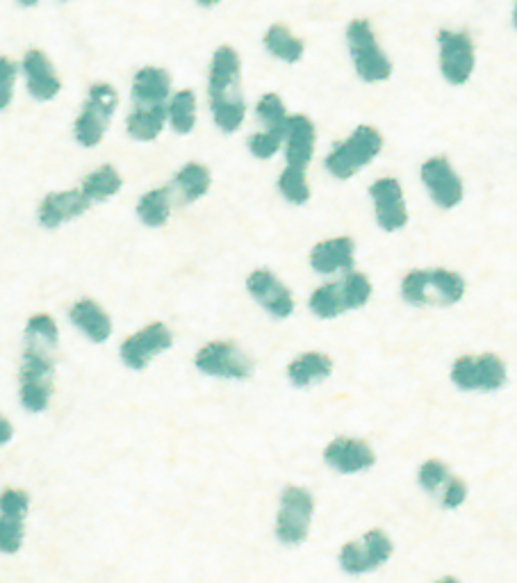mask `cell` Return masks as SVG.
<instances>
[{"label":"cell","instance_id":"3957f363","mask_svg":"<svg viewBox=\"0 0 517 583\" xmlns=\"http://www.w3.org/2000/svg\"><path fill=\"white\" fill-rule=\"evenodd\" d=\"M383 149V137L376 128L372 126H360L351 133L349 139H344L342 144H335L333 151L326 155V169L328 174L347 180L354 174H358L360 169L367 167L376 155Z\"/></svg>","mask_w":517,"mask_h":583},{"label":"cell","instance_id":"9c48e42d","mask_svg":"<svg viewBox=\"0 0 517 583\" xmlns=\"http://www.w3.org/2000/svg\"><path fill=\"white\" fill-rule=\"evenodd\" d=\"M395 545L381 529L367 531L363 540H354L340 549V565L347 574H365L390 561Z\"/></svg>","mask_w":517,"mask_h":583},{"label":"cell","instance_id":"ac0fdd59","mask_svg":"<svg viewBox=\"0 0 517 583\" xmlns=\"http://www.w3.org/2000/svg\"><path fill=\"white\" fill-rule=\"evenodd\" d=\"M356 262V244L351 237H333L319 242L310 253V265L317 274L351 272Z\"/></svg>","mask_w":517,"mask_h":583},{"label":"cell","instance_id":"2e32d148","mask_svg":"<svg viewBox=\"0 0 517 583\" xmlns=\"http://www.w3.org/2000/svg\"><path fill=\"white\" fill-rule=\"evenodd\" d=\"M324 461L342 474H358L374 467L376 454L365 440L356 438H335L324 449Z\"/></svg>","mask_w":517,"mask_h":583},{"label":"cell","instance_id":"f6af8a7d","mask_svg":"<svg viewBox=\"0 0 517 583\" xmlns=\"http://www.w3.org/2000/svg\"><path fill=\"white\" fill-rule=\"evenodd\" d=\"M438 583H461V581L454 579V577H445V579H440Z\"/></svg>","mask_w":517,"mask_h":583},{"label":"cell","instance_id":"9a60e30c","mask_svg":"<svg viewBox=\"0 0 517 583\" xmlns=\"http://www.w3.org/2000/svg\"><path fill=\"white\" fill-rule=\"evenodd\" d=\"M315 139H317L315 126L306 114H287L283 146L285 160L290 167L308 169V164L315 155Z\"/></svg>","mask_w":517,"mask_h":583},{"label":"cell","instance_id":"7a4b0ae2","mask_svg":"<svg viewBox=\"0 0 517 583\" xmlns=\"http://www.w3.org/2000/svg\"><path fill=\"white\" fill-rule=\"evenodd\" d=\"M53 347L23 335V353L19 369V401L28 413H44L53 399L55 360Z\"/></svg>","mask_w":517,"mask_h":583},{"label":"cell","instance_id":"d590c367","mask_svg":"<svg viewBox=\"0 0 517 583\" xmlns=\"http://www.w3.org/2000/svg\"><path fill=\"white\" fill-rule=\"evenodd\" d=\"M283 133H285V126L283 128H265L260 130V133L253 135L249 139V149L251 153L256 155L258 160H269L274 158L278 153V149L283 146Z\"/></svg>","mask_w":517,"mask_h":583},{"label":"cell","instance_id":"d4e9b609","mask_svg":"<svg viewBox=\"0 0 517 583\" xmlns=\"http://www.w3.org/2000/svg\"><path fill=\"white\" fill-rule=\"evenodd\" d=\"M210 183H212L210 171L199 162L185 164V167L180 169L174 178L176 190L185 203H194V201H199L201 196L208 194Z\"/></svg>","mask_w":517,"mask_h":583},{"label":"cell","instance_id":"cb8c5ba5","mask_svg":"<svg viewBox=\"0 0 517 583\" xmlns=\"http://www.w3.org/2000/svg\"><path fill=\"white\" fill-rule=\"evenodd\" d=\"M121 185H123V180L119 171L114 169L112 164H103V167H98L85 180H82L80 192L85 194V199L89 203H98L117 194L121 190Z\"/></svg>","mask_w":517,"mask_h":583},{"label":"cell","instance_id":"8992f818","mask_svg":"<svg viewBox=\"0 0 517 583\" xmlns=\"http://www.w3.org/2000/svg\"><path fill=\"white\" fill-rule=\"evenodd\" d=\"M117 103L119 96L114 92L112 85L98 82V85L89 89L85 108H82L80 117L76 119V126H73V130H76V139L82 146L92 149V146L101 144L112 114L117 110Z\"/></svg>","mask_w":517,"mask_h":583},{"label":"cell","instance_id":"f35d334b","mask_svg":"<svg viewBox=\"0 0 517 583\" xmlns=\"http://www.w3.org/2000/svg\"><path fill=\"white\" fill-rule=\"evenodd\" d=\"M449 479V467L447 463L438 461V458H431L426 461L420 470V486L429 492H436L442 483Z\"/></svg>","mask_w":517,"mask_h":583},{"label":"cell","instance_id":"4316f807","mask_svg":"<svg viewBox=\"0 0 517 583\" xmlns=\"http://www.w3.org/2000/svg\"><path fill=\"white\" fill-rule=\"evenodd\" d=\"M465 294V281L461 274L449 269H429V303H458Z\"/></svg>","mask_w":517,"mask_h":583},{"label":"cell","instance_id":"44dd1931","mask_svg":"<svg viewBox=\"0 0 517 583\" xmlns=\"http://www.w3.org/2000/svg\"><path fill=\"white\" fill-rule=\"evenodd\" d=\"M171 94V76L164 69L146 67L133 80V101L137 108L167 105Z\"/></svg>","mask_w":517,"mask_h":583},{"label":"cell","instance_id":"7c38bea8","mask_svg":"<svg viewBox=\"0 0 517 583\" xmlns=\"http://www.w3.org/2000/svg\"><path fill=\"white\" fill-rule=\"evenodd\" d=\"M422 183L426 190H429L431 199L436 205H440L442 210L456 208L458 203L463 201L465 190H463V180L456 174L454 167L447 158H429L422 164Z\"/></svg>","mask_w":517,"mask_h":583},{"label":"cell","instance_id":"7402d4cb","mask_svg":"<svg viewBox=\"0 0 517 583\" xmlns=\"http://www.w3.org/2000/svg\"><path fill=\"white\" fill-rule=\"evenodd\" d=\"M333 372V360L322 351H308L301 353L297 360H292L287 367V376L294 388H308L317 381H324Z\"/></svg>","mask_w":517,"mask_h":583},{"label":"cell","instance_id":"ab89813d","mask_svg":"<svg viewBox=\"0 0 517 583\" xmlns=\"http://www.w3.org/2000/svg\"><path fill=\"white\" fill-rule=\"evenodd\" d=\"M16 82V64L7 57H0V110H5L12 103Z\"/></svg>","mask_w":517,"mask_h":583},{"label":"cell","instance_id":"4dcf8cb0","mask_svg":"<svg viewBox=\"0 0 517 583\" xmlns=\"http://www.w3.org/2000/svg\"><path fill=\"white\" fill-rule=\"evenodd\" d=\"M278 190H281L285 199L294 205L306 203L310 199V185H308L306 169L290 167V164H287L281 178H278Z\"/></svg>","mask_w":517,"mask_h":583},{"label":"cell","instance_id":"30bf717a","mask_svg":"<svg viewBox=\"0 0 517 583\" xmlns=\"http://www.w3.org/2000/svg\"><path fill=\"white\" fill-rule=\"evenodd\" d=\"M194 365L199 372L215 379H249L253 363L233 342H210L196 353Z\"/></svg>","mask_w":517,"mask_h":583},{"label":"cell","instance_id":"5bb4252c","mask_svg":"<svg viewBox=\"0 0 517 583\" xmlns=\"http://www.w3.org/2000/svg\"><path fill=\"white\" fill-rule=\"evenodd\" d=\"M246 290L253 299H256L269 315L278 319L290 317L294 312V299L292 292L281 283V278H276L267 269H256L249 278H246Z\"/></svg>","mask_w":517,"mask_h":583},{"label":"cell","instance_id":"277c9868","mask_svg":"<svg viewBox=\"0 0 517 583\" xmlns=\"http://www.w3.org/2000/svg\"><path fill=\"white\" fill-rule=\"evenodd\" d=\"M347 41L354 67L358 71V76L365 82H383L392 76V62L388 60V55L383 53L379 41H376L369 21L365 19L351 21L347 28Z\"/></svg>","mask_w":517,"mask_h":583},{"label":"cell","instance_id":"f546056e","mask_svg":"<svg viewBox=\"0 0 517 583\" xmlns=\"http://www.w3.org/2000/svg\"><path fill=\"white\" fill-rule=\"evenodd\" d=\"M310 310H313V315H317L319 319H333L342 315V312H347L349 306L347 297H344L342 283L335 281L317 287L313 297H310Z\"/></svg>","mask_w":517,"mask_h":583},{"label":"cell","instance_id":"6da1fadb","mask_svg":"<svg viewBox=\"0 0 517 583\" xmlns=\"http://www.w3.org/2000/svg\"><path fill=\"white\" fill-rule=\"evenodd\" d=\"M240 55L235 48L221 46L210 60V110L224 133L240 130L246 117V103L240 92Z\"/></svg>","mask_w":517,"mask_h":583},{"label":"cell","instance_id":"836d02e7","mask_svg":"<svg viewBox=\"0 0 517 583\" xmlns=\"http://www.w3.org/2000/svg\"><path fill=\"white\" fill-rule=\"evenodd\" d=\"M401 297L413 306H429V269H415L401 283Z\"/></svg>","mask_w":517,"mask_h":583},{"label":"cell","instance_id":"8fae6325","mask_svg":"<svg viewBox=\"0 0 517 583\" xmlns=\"http://www.w3.org/2000/svg\"><path fill=\"white\" fill-rule=\"evenodd\" d=\"M440 46V71L451 85H465L474 71V41L467 32L442 30L438 35Z\"/></svg>","mask_w":517,"mask_h":583},{"label":"cell","instance_id":"7bdbcfd3","mask_svg":"<svg viewBox=\"0 0 517 583\" xmlns=\"http://www.w3.org/2000/svg\"><path fill=\"white\" fill-rule=\"evenodd\" d=\"M196 3L203 5V7H212V5H217L219 0H196Z\"/></svg>","mask_w":517,"mask_h":583},{"label":"cell","instance_id":"b9f144b4","mask_svg":"<svg viewBox=\"0 0 517 583\" xmlns=\"http://www.w3.org/2000/svg\"><path fill=\"white\" fill-rule=\"evenodd\" d=\"M12 438H14V426L3 413H0V447L10 445Z\"/></svg>","mask_w":517,"mask_h":583},{"label":"cell","instance_id":"52a82bcc","mask_svg":"<svg viewBox=\"0 0 517 583\" xmlns=\"http://www.w3.org/2000/svg\"><path fill=\"white\" fill-rule=\"evenodd\" d=\"M451 381L467 392H495L504 388L508 374L502 358L495 356V353H483V356L458 358L451 367Z\"/></svg>","mask_w":517,"mask_h":583},{"label":"cell","instance_id":"e575fe53","mask_svg":"<svg viewBox=\"0 0 517 583\" xmlns=\"http://www.w3.org/2000/svg\"><path fill=\"white\" fill-rule=\"evenodd\" d=\"M342 290H344V297H347V306L349 310H356V308H363L365 303L372 297V283H369V278L360 272H351L342 278Z\"/></svg>","mask_w":517,"mask_h":583},{"label":"cell","instance_id":"603a6c76","mask_svg":"<svg viewBox=\"0 0 517 583\" xmlns=\"http://www.w3.org/2000/svg\"><path fill=\"white\" fill-rule=\"evenodd\" d=\"M167 123V105L135 108L128 117V133L137 142H153Z\"/></svg>","mask_w":517,"mask_h":583},{"label":"cell","instance_id":"4fadbf2b","mask_svg":"<svg viewBox=\"0 0 517 583\" xmlns=\"http://www.w3.org/2000/svg\"><path fill=\"white\" fill-rule=\"evenodd\" d=\"M369 196L374 201L376 221L383 231L395 233L408 224V210L397 178H379L369 187Z\"/></svg>","mask_w":517,"mask_h":583},{"label":"cell","instance_id":"ffe728a7","mask_svg":"<svg viewBox=\"0 0 517 583\" xmlns=\"http://www.w3.org/2000/svg\"><path fill=\"white\" fill-rule=\"evenodd\" d=\"M69 319L87 340L96 344H103L112 338V319L94 299H80L73 303L69 310Z\"/></svg>","mask_w":517,"mask_h":583},{"label":"cell","instance_id":"e0dca14e","mask_svg":"<svg viewBox=\"0 0 517 583\" xmlns=\"http://www.w3.org/2000/svg\"><path fill=\"white\" fill-rule=\"evenodd\" d=\"M89 203L85 194L80 190H67V192H53L48 194L39 205V224L44 228H60L71 219H78L89 210Z\"/></svg>","mask_w":517,"mask_h":583},{"label":"cell","instance_id":"ee69618b","mask_svg":"<svg viewBox=\"0 0 517 583\" xmlns=\"http://www.w3.org/2000/svg\"><path fill=\"white\" fill-rule=\"evenodd\" d=\"M19 3H21L23 7H32V5H37L39 0H19Z\"/></svg>","mask_w":517,"mask_h":583},{"label":"cell","instance_id":"74e56055","mask_svg":"<svg viewBox=\"0 0 517 583\" xmlns=\"http://www.w3.org/2000/svg\"><path fill=\"white\" fill-rule=\"evenodd\" d=\"M30 511V495L21 488H5L0 492V515L26 520Z\"/></svg>","mask_w":517,"mask_h":583},{"label":"cell","instance_id":"8d00e7d4","mask_svg":"<svg viewBox=\"0 0 517 583\" xmlns=\"http://www.w3.org/2000/svg\"><path fill=\"white\" fill-rule=\"evenodd\" d=\"M258 119L265 128H283L287 119L285 103L278 94H265L258 101Z\"/></svg>","mask_w":517,"mask_h":583},{"label":"cell","instance_id":"60d3db41","mask_svg":"<svg viewBox=\"0 0 517 583\" xmlns=\"http://www.w3.org/2000/svg\"><path fill=\"white\" fill-rule=\"evenodd\" d=\"M445 495H442V506L445 508H458L463 506V502L467 499V486L463 479H458V476H449L445 481Z\"/></svg>","mask_w":517,"mask_h":583},{"label":"cell","instance_id":"d6986e66","mask_svg":"<svg viewBox=\"0 0 517 583\" xmlns=\"http://www.w3.org/2000/svg\"><path fill=\"white\" fill-rule=\"evenodd\" d=\"M21 69L28 82V92L37 101H51L62 89V82L57 78L51 60L41 51H28L21 62Z\"/></svg>","mask_w":517,"mask_h":583},{"label":"cell","instance_id":"1f68e13d","mask_svg":"<svg viewBox=\"0 0 517 583\" xmlns=\"http://www.w3.org/2000/svg\"><path fill=\"white\" fill-rule=\"evenodd\" d=\"M26 538V520L0 515V554H19Z\"/></svg>","mask_w":517,"mask_h":583},{"label":"cell","instance_id":"5b68a950","mask_svg":"<svg viewBox=\"0 0 517 583\" xmlns=\"http://www.w3.org/2000/svg\"><path fill=\"white\" fill-rule=\"evenodd\" d=\"M315 513V499L306 488L287 486L276 515V536L283 545H299L308 538Z\"/></svg>","mask_w":517,"mask_h":583},{"label":"cell","instance_id":"d6a6232c","mask_svg":"<svg viewBox=\"0 0 517 583\" xmlns=\"http://www.w3.org/2000/svg\"><path fill=\"white\" fill-rule=\"evenodd\" d=\"M23 335H26V338H35L55 349L57 342H60V326H57V322L51 315H46V312H37V315H32L28 319Z\"/></svg>","mask_w":517,"mask_h":583},{"label":"cell","instance_id":"484cf974","mask_svg":"<svg viewBox=\"0 0 517 583\" xmlns=\"http://www.w3.org/2000/svg\"><path fill=\"white\" fill-rule=\"evenodd\" d=\"M171 215V190L169 187H158V190L146 192L137 203V217L142 219L144 226L160 228L169 221Z\"/></svg>","mask_w":517,"mask_h":583},{"label":"cell","instance_id":"f1b7e54d","mask_svg":"<svg viewBox=\"0 0 517 583\" xmlns=\"http://www.w3.org/2000/svg\"><path fill=\"white\" fill-rule=\"evenodd\" d=\"M167 121L180 135L192 133L196 126V96L190 89H180L167 103Z\"/></svg>","mask_w":517,"mask_h":583},{"label":"cell","instance_id":"83f0119b","mask_svg":"<svg viewBox=\"0 0 517 583\" xmlns=\"http://www.w3.org/2000/svg\"><path fill=\"white\" fill-rule=\"evenodd\" d=\"M265 48L276 57V60L287 64L299 62L303 57V51H306L303 41L299 37H294L285 26H272L265 32Z\"/></svg>","mask_w":517,"mask_h":583},{"label":"cell","instance_id":"ba28073f","mask_svg":"<svg viewBox=\"0 0 517 583\" xmlns=\"http://www.w3.org/2000/svg\"><path fill=\"white\" fill-rule=\"evenodd\" d=\"M171 344H174V333L169 331V326L162 322H153L149 326L139 328L137 333L128 335V338L121 342L119 349L121 363L128 369L142 372V369L151 365L153 358H158L160 353L171 349Z\"/></svg>","mask_w":517,"mask_h":583}]
</instances>
